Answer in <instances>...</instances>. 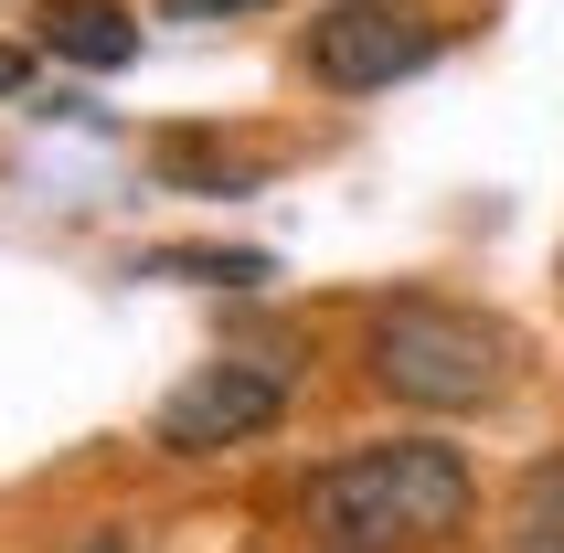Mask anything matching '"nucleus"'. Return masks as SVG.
I'll list each match as a JSON object with an SVG mask.
<instances>
[{
  "label": "nucleus",
  "mask_w": 564,
  "mask_h": 553,
  "mask_svg": "<svg viewBox=\"0 0 564 553\" xmlns=\"http://www.w3.org/2000/svg\"><path fill=\"white\" fill-rule=\"evenodd\" d=\"M96 553H128V543H96Z\"/></svg>",
  "instance_id": "nucleus-10"
},
{
  "label": "nucleus",
  "mask_w": 564,
  "mask_h": 553,
  "mask_svg": "<svg viewBox=\"0 0 564 553\" xmlns=\"http://www.w3.org/2000/svg\"><path fill=\"white\" fill-rule=\"evenodd\" d=\"M32 86V54H22V43H0V96H22Z\"/></svg>",
  "instance_id": "nucleus-9"
},
{
  "label": "nucleus",
  "mask_w": 564,
  "mask_h": 553,
  "mask_svg": "<svg viewBox=\"0 0 564 553\" xmlns=\"http://www.w3.org/2000/svg\"><path fill=\"white\" fill-rule=\"evenodd\" d=\"M43 43L86 75H118V64H139V11L128 0H43Z\"/></svg>",
  "instance_id": "nucleus-5"
},
{
  "label": "nucleus",
  "mask_w": 564,
  "mask_h": 553,
  "mask_svg": "<svg viewBox=\"0 0 564 553\" xmlns=\"http://www.w3.org/2000/svg\"><path fill=\"white\" fill-rule=\"evenodd\" d=\"M362 362L394 404H426V415H469L511 383V330L479 319V308H447V299H394L373 308V340Z\"/></svg>",
  "instance_id": "nucleus-2"
},
{
  "label": "nucleus",
  "mask_w": 564,
  "mask_h": 553,
  "mask_svg": "<svg viewBox=\"0 0 564 553\" xmlns=\"http://www.w3.org/2000/svg\"><path fill=\"white\" fill-rule=\"evenodd\" d=\"M469 458L437 436H394V447H351L341 468L310 479V532L330 553H415L469 522Z\"/></svg>",
  "instance_id": "nucleus-1"
},
{
  "label": "nucleus",
  "mask_w": 564,
  "mask_h": 553,
  "mask_svg": "<svg viewBox=\"0 0 564 553\" xmlns=\"http://www.w3.org/2000/svg\"><path fill=\"white\" fill-rule=\"evenodd\" d=\"M224 11H278V0H160V22H224Z\"/></svg>",
  "instance_id": "nucleus-8"
},
{
  "label": "nucleus",
  "mask_w": 564,
  "mask_h": 553,
  "mask_svg": "<svg viewBox=\"0 0 564 553\" xmlns=\"http://www.w3.org/2000/svg\"><path fill=\"white\" fill-rule=\"evenodd\" d=\"M501 553H564V458H543L522 490H511V522H501Z\"/></svg>",
  "instance_id": "nucleus-6"
},
{
  "label": "nucleus",
  "mask_w": 564,
  "mask_h": 553,
  "mask_svg": "<svg viewBox=\"0 0 564 553\" xmlns=\"http://www.w3.org/2000/svg\"><path fill=\"white\" fill-rule=\"evenodd\" d=\"M278 415H288V383L267 362H214V372H192L182 394L160 404V447H171V458H214V447L267 436Z\"/></svg>",
  "instance_id": "nucleus-4"
},
{
  "label": "nucleus",
  "mask_w": 564,
  "mask_h": 553,
  "mask_svg": "<svg viewBox=\"0 0 564 553\" xmlns=\"http://www.w3.org/2000/svg\"><path fill=\"white\" fill-rule=\"evenodd\" d=\"M437 43L447 32L426 11H405V0H330V11H310V75L330 96H373L394 75H426Z\"/></svg>",
  "instance_id": "nucleus-3"
},
{
  "label": "nucleus",
  "mask_w": 564,
  "mask_h": 553,
  "mask_svg": "<svg viewBox=\"0 0 564 553\" xmlns=\"http://www.w3.org/2000/svg\"><path fill=\"white\" fill-rule=\"evenodd\" d=\"M150 276H192V288H256V276H278L256 246H160Z\"/></svg>",
  "instance_id": "nucleus-7"
}]
</instances>
